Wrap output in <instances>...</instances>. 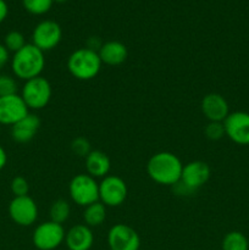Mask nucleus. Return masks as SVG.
<instances>
[{"instance_id":"1","label":"nucleus","mask_w":249,"mask_h":250,"mask_svg":"<svg viewBox=\"0 0 249 250\" xmlns=\"http://www.w3.org/2000/svg\"><path fill=\"white\" fill-rule=\"evenodd\" d=\"M183 164L176 154L171 151H159L150 156L146 164V172L151 181L161 186L173 187L182 175Z\"/></svg>"},{"instance_id":"2","label":"nucleus","mask_w":249,"mask_h":250,"mask_svg":"<svg viewBox=\"0 0 249 250\" xmlns=\"http://www.w3.org/2000/svg\"><path fill=\"white\" fill-rule=\"evenodd\" d=\"M44 67H45L44 51L32 43H27L11 58L12 73L15 77L24 82L42 76Z\"/></svg>"},{"instance_id":"3","label":"nucleus","mask_w":249,"mask_h":250,"mask_svg":"<svg viewBox=\"0 0 249 250\" xmlns=\"http://www.w3.org/2000/svg\"><path fill=\"white\" fill-rule=\"evenodd\" d=\"M102 65L98 51L87 46L72 51L67 59L68 72L78 81L94 80L99 75Z\"/></svg>"},{"instance_id":"4","label":"nucleus","mask_w":249,"mask_h":250,"mask_svg":"<svg viewBox=\"0 0 249 250\" xmlns=\"http://www.w3.org/2000/svg\"><path fill=\"white\" fill-rule=\"evenodd\" d=\"M68 194L75 204L85 208L99 202V183L88 173H78L68 183Z\"/></svg>"},{"instance_id":"5","label":"nucleus","mask_w":249,"mask_h":250,"mask_svg":"<svg viewBox=\"0 0 249 250\" xmlns=\"http://www.w3.org/2000/svg\"><path fill=\"white\" fill-rule=\"evenodd\" d=\"M20 95L29 110H42L50 103L53 88L45 77L39 76L26 81Z\"/></svg>"},{"instance_id":"6","label":"nucleus","mask_w":249,"mask_h":250,"mask_svg":"<svg viewBox=\"0 0 249 250\" xmlns=\"http://www.w3.org/2000/svg\"><path fill=\"white\" fill-rule=\"evenodd\" d=\"M65 236L66 231L62 225L49 220L34 229L32 243L38 250H55L65 242Z\"/></svg>"},{"instance_id":"7","label":"nucleus","mask_w":249,"mask_h":250,"mask_svg":"<svg viewBox=\"0 0 249 250\" xmlns=\"http://www.w3.org/2000/svg\"><path fill=\"white\" fill-rule=\"evenodd\" d=\"M128 188L121 177L107 175L99 182V202L106 208L121 207L127 199Z\"/></svg>"},{"instance_id":"8","label":"nucleus","mask_w":249,"mask_h":250,"mask_svg":"<svg viewBox=\"0 0 249 250\" xmlns=\"http://www.w3.org/2000/svg\"><path fill=\"white\" fill-rule=\"evenodd\" d=\"M62 39V29L56 21H41L32 32V44L42 51H50L60 44Z\"/></svg>"},{"instance_id":"9","label":"nucleus","mask_w":249,"mask_h":250,"mask_svg":"<svg viewBox=\"0 0 249 250\" xmlns=\"http://www.w3.org/2000/svg\"><path fill=\"white\" fill-rule=\"evenodd\" d=\"M9 216L17 226L29 227L38 219V205L29 195L14 197L9 204Z\"/></svg>"},{"instance_id":"10","label":"nucleus","mask_w":249,"mask_h":250,"mask_svg":"<svg viewBox=\"0 0 249 250\" xmlns=\"http://www.w3.org/2000/svg\"><path fill=\"white\" fill-rule=\"evenodd\" d=\"M110 250H139L141 237L138 232L124 224H116L107 232Z\"/></svg>"},{"instance_id":"11","label":"nucleus","mask_w":249,"mask_h":250,"mask_svg":"<svg viewBox=\"0 0 249 250\" xmlns=\"http://www.w3.org/2000/svg\"><path fill=\"white\" fill-rule=\"evenodd\" d=\"M225 134L237 146H249V112L233 111L224 121Z\"/></svg>"},{"instance_id":"12","label":"nucleus","mask_w":249,"mask_h":250,"mask_svg":"<svg viewBox=\"0 0 249 250\" xmlns=\"http://www.w3.org/2000/svg\"><path fill=\"white\" fill-rule=\"evenodd\" d=\"M211 176V168L205 161L194 160L183 165L180 182L193 193L207 185Z\"/></svg>"},{"instance_id":"13","label":"nucleus","mask_w":249,"mask_h":250,"mask_svg":"<svg viewBox=\"0 0 249 250\" xmlns=\"http://www.w3.org/2000/svg\"><path fill=\"white\" fill-rule=\"evenodd\" d=\"M29 114V109L20 94L0 97V125L14 126Z\"/></svg>"},{"instance_id":"14","label":"nucleus","mask_w":249,"mask_h":250,"mask_svg":"<svg viewBox=\"0 0 249 250\" xmlns=\"http://www.w3.org/2000/svg\"><path fill=\"white\" fill-rule=\"evenodd\" d=\"M202 112L209 122H224L229 114V106L225 97L219 93H209L202 100Z\"/></svg>"},{"instance_id":"15","label":"nucleus","mask_w":249,"mask_h":250,"mask_svg":"<svg viewBox=\"0 0 249 250\" xmlns=\"http://www.w3.org/2000/svg\"><path fill=\"white\" fill-rule=\"evenodd\" d=\"M63 243L68 250H90L94 244V233L87 225H75L66 232Z\"/></svg>"},{"instance_id":"16","label":"nucleus","mask_w":249,"mask_h":250,"mask_svg":"<svg viewBox=\"0 0 249 250\" xmlns=\"http://www.w3.org/2000/svg\"><path fill=\"white\" fill-rule=\"evenodd\" d=\"M41 128V119L36 114H31L11 126V137L16 143H28L38 133Z\"/></svg>"},{"instance_id":"17","label":"nucleus","mask_w":249,"mask_h":250,"mask_svg":"<svg viewBox=\"0 0 249 250\" xmlns=\"http://www.w3.org/2000/svg\"><path fill=\"white\" fill-rule=\"evenodd\" d=\"M98 54L102 62L107 66H120L128 58L127 46L119 41H107L103 43Z\"/></svg>"},{"instance_id":"18","label":"nucleus","mask_w":249,"mask_h":250,"mask_svg":"<svg viewBox=\"0 0 249 250\" xmlns=\"http://www.w3.org/2000/svg\"><path fill=\"white\" fill-rule=\"evenodd\" d=\"M85 171L89 176L97 178H104L111 170V161L106 153L102 150H92L84 158Z\"/></svg>"},{"instance_id":"19","label":"nucleus","mask_w":249,"mask_h":250,"mask_svg":"<svg viewBox=\"0 0 249 250\" xmlns=\"http://www.w3.org/2000/svg\"><path fill=\"white\" fill-rule=\"evenodd\" d=\"M106 207L102 202H95L83 210V224L88 227H99L106 219Z\"/></svg>"},{"instance_id":"20","label":"nucleus","mask_w":249,"mask_h":250,"mask_svg":"<svg viewBox=\"0 0 249 250\" xmlns=\"http://www.w3.org/2000/svg\"><path fill=\"white\" fill-rule=\"evenodd\" d=\"M71 215V205L66 199H56L51 203L49 209L50 221L63 225Z\"/></svg>"},{"instance_id":"21","label":"nucleus","mask_w":249,"mask_h":250,"mask_svg":"<svg viewBox=\"0 0 249 250\" xmlns=\"http://www.w3.org/2000/svg\"><path fill=\"white\" fill-rule=\"evenodd\" d=\"M222 250H249V242L246 234L239 231H231L224 237Z\"/></svg>"},{"instance_id":"22","label":"nucleus","mask_w":249,"mask_h":250,"mask_svg":"<svg viewBox=\"0 0 249 250\" xmlns=\"http://www.w3.org/2000/svg\"><path fill=\"white\" fill-rule=\"evenodd\" d=\"M53 4V0H22L23 9L34 16H41L49 12Z\"/></svg>"},{"instance_id":"23","label":"nucleus","mask_w":249,"mask_h":250,"mask_svg":"<svg viewBox=\"0 0 249 250\" xmlns=\"http://www.w3.org/2000/svg\"><path fill=\"white\" fill-rule=\"evenodd\" d=\"M5 48L7 49L9 53H17L19 50H21L24 45H26V38H24L23 34L19 31H10L9 33L5 36L4 43Z\"/></svg>"},{"instance_id":"24","label":"nucleus","mask_w":249,"mask_h":250,"mask_svg":"<svg viewBox=\"0 0 249 250\" xmlns=\"http://www.w3.org/2000/svg\"><path fill=\"white\" fill-rule=\"evenodd\" d=\"M19 85L17 81L12 76L2 75L0 76V97H7V95L17 94Z\"/></svg>"},{"instance_id":"25","label":"nucleus","mask_w":249,"mask_h":250,"mask_svg":"<svg viewBox=\"0 0 249 250\" xmlns=\"http://www.w3.org/2000/svg\"><path fill=\"white\" fill-rule=\"evenodd\" d=\"M71 150L75 155L80 156V158H85L92 151V146H90L89 141L87 138L77 137L71 142Z\"/></svg>"},{"instance_id":"26","label":"nucleus","mask_w":249,"mask_h":250,"mask_svg":"<svg viewBox=\"0 0 249 250\" xmlns=\"http://www.w3.org/2000/svg\"><path fill=\"white\" fill-rule=\"evenodd\" d=\"M10 189H11L14 197H23V195H28L29 193V183L22 176H16L12 178L11 183H10Z\"/></svg>"},{"instance_id":"27","label":"nucleus","mask_w":249,"mask_h":250,"mask_svg":"<svg viewBox=\"0 0 249 250\" xmlns=\"http://www.w3.org/2000/svg\"><path fill=\"white\" fill-rule=\"evenodd\" d=\"M204 133L208 139L210 141H220L222 137H225V127L224 122H208L205 126Z\"/></svg>"},{"instance_id":"28","label":"nucleus","mask_w":249,"mask_h":250,"mask_svg":"<svg viewBox=\"0 0 249 250\" xmlns=\"http://www.w3.org/2000/svg\"><path fill=\"white\" fill-rule=\"evenodd\" d=\"M9 59H10V53L7 51V49L5 48L4 44L0 43V68H2L5 65H6Z\"/></svg>"},{"instance_id":"29","label":"nucleus","mask_w":249,"mask_h":250,"mask_svg":"<svg viewBox=\"0 0 249 250\" xmlns=\"http://www.w3.org/2000/svg\"><path fill=\"white\" fill-rule=\"evenodd\" d=\"M9 15V5L5 0H0V24L6 20Z\"/></svg>"},{"instance_id":"30","label":"nucleus","mask_w":249,"mask_h":250,"mask_svg":"<svg viewBox=\"0 0 249 250\" xmlns=\"http://www.w3.org/2000/svg\"><path fill=\"white\" fill-rule=\"evenodd\" d=\"M6 164H7L6 151H5V149L0 146V171L6 166Z\"/></svg>"},{"instance_id":"31","label":"nucleus","mask_w":249,"mask_h":250,"mask_svg":"<svg viewBox=\"0 0 249 250\" xmlns=\"http://www.w3.org/2000/svg\"><path fill=\"white\" fill-rule=\"evenodd\" d=\"M54 2H56V4H63V2L68 1V0H53Z\"/></svg>"}]
</instances>
